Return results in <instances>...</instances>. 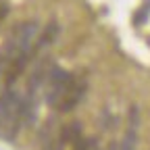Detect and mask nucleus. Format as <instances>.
Wrapping results in <instances>:
<instances>
[{"label": "nucleus", "mask_w": 150, "mask_h": 150, "mask_svg": "<svg viewBox=\"0 0 150 150\" xmlns=\"http://www.w3.org/2000/svg\"><path fill=\"white\" fill-rule=\"evenodd\" d=\"M23 125V96L13 86H4L0 94V138L15 140Z\"/></svg>", "instance_id": "7ed1b4c3"}, {"label": "nucleus", "mask_w": 150, "mask_h": 150, "mask_svg": "<svg viewBox=\"0 0 150 150\" xmlns=\"http://www.w3.org/2000/svg\"><path fill=\"white\" fill-rule=\"evenodd\" d=\"M0 73H2V65H0Z\"/></svg>", "instance_id": "0eeeda50"}, {"label": "nucleus", "mask_w": 150, "mask_h": 150, "mask_svg": "<svg viewBox=\"0 0 150 150\" xmlns=\"http://www.w3.org/2000/svg\"><path fill=\"white\" fill-rule=\"evenodd\" d=\"M138 123H140L138 106H131V110H129V121H127V134H125V138H123V142H121V150H136Z\"/></svg>", "instance_id": "39448f33"}, {"label": "nucleus", "mask_w": 150, "mask_h": 150, "mask_svg": "<svg viewBox=\"0 0 150 150\" xmlns=\"http://www.w3.org/2000/svg\"><path fill=\"white\" fill-rule=\"evenodd\" d=\"M6 13H8V6H6V2H0V21L6 17Z\"/></svg>", "instance_id": "423d86ee"}, {"label": "nucleus", "mask_w": 150, "mask_h": 150, "mask_svg": "<svg viewBox=\"0 0 150 150\" xmlns=\"http://www.w3.org/2000/svg\"><path fill=\"white\" fill-rule=\"evenodd\" d=\"M46 102L50 108H56L61 112H67L77 106V102L83 98L86 92V81L75 79L69 71L63 67H50L46 73Z\"/></svg>", "instance_id": "f03ea898"}, {"label": "nucleus", "mask_w": 150, "mask_h": 150, "mask_svg": "<svg viewBox=\"0 0 150 150\" xmlns=\"http://www.w3.org/2000/svg\"><path fill=\"white\" fill-rule=\"evenodd\" d=\"M63 148H69V150H88V142L81 138V129H79L77 123H73V125L63 129L56 150H63Z\"/></svg>", "instance_id": "20e7f679"}, {"label": "nucleus", "mask_w": 150, "mask_h": 150, "mask_svg": "<svg viewBox=\"0 0 150 150\" xmlns=\"http://www.w3.org/2000/svg\"><path fill=\"white\" fill-rule=\"evenodd\" d=\"M40 23L38 21H25L17 25L15 31L11 33L6 46L0 54V65L4 71V86H15L31 61L33 52L38 50V38H40Z\"/></svg>", "instance_id": "f257e3e1"}]
</instances>
